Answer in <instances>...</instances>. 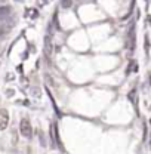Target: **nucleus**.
<instances>
[{
	"mask_svg": "<svg viewBox=\"0 0 151 154\" xmlns=\"http://www.w3.org/2000/svg\"><path fill=\"white\" fill-rule=\"evenodd\" d=\"M19 132H21V135L24 138H31V135H33V126H31V123H30L28 119H22L21 120V123H19Z\"/></svg>",
	"mask_w": 151,
	"mask_h": 154,
	"instance_id": "nucleus-1",
	"label": "nucleus"
},
{
	"mask_svg": "<svg viewBox=\"0 0 151 154\" xmlns=\"http://www.w3.org/2000/svg\"><path fill=\"white\" fill-rule=\"evenodd\" d=\"M9 125V113L5 108H0V131H5Z\"/></svg>",
	"mask_w": 151,
	"mask_h": 154,
	"instance_id": "nucleus-2",
	"label": "nucleus"
},
{
	"mask_svg": "<svg viewBox=\"0 0 151 154\" xmlns=\"http://www.w3.org/2000/svg\"><path fill=\"white\" fill-rule=\"evenodd\" d=\"M45 54L48 55V57H51V54H52V43H51V37H48L45 40Z\"/></svg>",
	"mask_w": 151,
	"mask_h": 154,
	"instance_id": "nucleus-3",
	"label": "nucleus"
},
{
	"mask_svg": "<svg viewBox=\"0 0 151 154\" xmlns=\"http://www.w3.org/2000/svg\"><path fill=\"white\" fill-rule=\"evenodd\" d=\"M62 6L64 8H70L71 6V0H62Z\"/></svg>",
	"mask_w": 151,
	"mask_h": 154,
	"instance_id": "nucleus-4",
	"label": "nucleus"
},
{
	"mask_svg": "<svg viewBox=\"0 0 151 154\" xmlns=\"http://www.w3.org/2000/svg\"><path fill=\"white\" fill-rule=\"evenodd\" d=\"M150 83H151V79H150Z\"/></svg>",
	"mask_w": 151,
	"mask_h": 154,
	"instance_id": "nucleus-5",
	"label": "nucleus"
}]
</instances>
